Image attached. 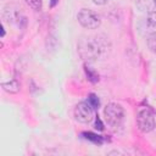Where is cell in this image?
I'll use <instances>...</instances> for the list:
<instances>
[{"label":"cell","mask_w":156,"mask_h":156,"mask_svg":"<svg viewBox=\"0 0 156 156\" xmlns=\"http://www.w3.org/2000/svg\"><path fill=\"white\" fill-rule=\"evenodd\" d=\"M93 2L96 5H105L107 2V0H93Z\"/></svg>","instance_id":"cell-15"},{"label":"cell","mask_w":156,"mask_h":156,"mask_svg":"<svg viewBox=\"0 0 156 156\" xmlns=\"http://www.w3.org/2000/svg\"><path fill=\"white\" fill-rule=\"evenodd\" d=\"M4 18L20 28H24L27 26V17L23 13L22 9L17 5H7L4 10Z\"/></svg>","instance_id":"cell-4"},{"label":"cell","mask_w":156,"mask_h":156,"mask_svg":"<svg viewBox=\"0 0 156 156\" xmlns=\"http://www.w3.org/2000/svg\"><path fill=\"white\" fill-rule=\"evenodd\" d=\"M95 129H98V130H104V124H102L101 119L99 118V116H98L96 119H95Z\"/></svg>","instance_id":"cell-14"},{"label":"cell","mask_w":156,"mask_h":156,"mask_svg":"<svg viewBox=\"0 0 156 156\" xmlns=\"http://www.w3.org/2000/svg\"><path fill=\"white\" fill-rule=\"evenodd\" d=\"M146 22L150 27L152 28H156V11H151L149 12L147 15V18H146Z\"/></svg>","instance_id":"cell-12"},{"label":"cell","mask_w":156,"mask_h":156,"mask_svg":"<svg viewBox=\"0 0 156 156\" xmlns=\"http://www.w3.org/2000/svg\"><path fill=\"white\" fill-rule=\"evenodd\" d=\"M88 102L91 105V107H93L94 110H98L99 106H100V101H99V99H98V96H96L95 94H89V96H88Z\"/></svg>","instance_id":"cell-11"},{"label":"cell","mask_w":156,"mask_h":156,"mask_svg":"<svg viewBox=\"0 0 156 156\" xmlns=\"http://www.w3.org/2000/svg\"><path fill=\"white\" fill-rule=\"evenodd\" d=\"M110 49L108 41L102 37H87L78 43V51L82 58L96 61L102 58Z\"/></svg>","instance_id":"cell-1"},{"label":"cell","mask_w":156,"mask_h":156,"mask_svg":"<svg viewBox=\"0 0 156 156\" xmlns=\"http://www.w3.org/2000/svg\"><path fill=\"white\" fill-rule=\"evenodd\" d=\"M20 88H21V85H20V83H18L17 79H10L9 82L2 83V89L5 91H7V93H11V94L18 93L20 91Z\"/></svg>","instance_id":"cell-7"},{"label":"cell","mask_w":156,"mask_h":156,"mask_svg":"<svg viewBox=\"0 0 156 156\" xmlns=\"http://www.w3.org/2000/svg\"><path fill=\"white\" fill-rule=\"evenodd\" d=\"M74 117L80 123H90L94 119V108L89 102H79L74 108Z\"/></svg>","instance_id":"cell-6"},{"label":"cell","mask_w":156,"mask_h":156,"mask_svg":"<svg viewBox=\"0 0 156 156\" xmlns=\"http://www.w3.org/2000/svg\"><path fill=\"white\" fill-rule=\"evenodd\" d=\"M84 135H85V138H87L88 140H90V141H93V143H95V144H99V145L102 144V138H101L100 135H98V134H94V133L88 132V133H84Z\"/></svg>","instance_id":"cell-10"},{"label":"cell","mask_w":156,"mask_h":156,"mask_svg":"<svg viewBox=\"0 0 156 156\" xmlns=\"http://www.w3.org/2000/svg\"><path fill=\"white\" fill-rule=\"evenodd\" d=\"M85 72H87V76L89 77V79H90L91 82H94V83H95V82H98V80H99V76H98L96 73L91 72V71H90V68H89V67H87V66H85Z\"/></svg>","instance_id":"cell-13"},{"label":"cell","mask_w":156,"mask_h":156,"mask_svg":"<svg viewBox=\"0 0 156 156\" xmlns=\"http://www.w3.org/2000/svg\"><path fill=\"white\" fill-rule=\"evenodd\" d=\"M146 43H147L149 50L152 54H156V32H152V33L149 34V37L146 39Z\"/></svg>","instance_id":"cell-8"},{"label":"cell","mask_w":156,"mask_h":156,"mask_svg":"<svg viewBox=\"0 0 156 156\" xmlns=\"http://www.w3.org/2000/svg\"><path fill=\"white\" fill-rule=\"evenodd\" d=\"M24 1L30 9L35 10V11H39L43 7V0H24Z\"/></svg>","instance_id":"cell-9"},{"label":"cell","mask_w":156,"mask_h":156,"mask_svg":"<svg viewBox=\"0 0 156 156\" xmlns=\"http://www.w3.org/2000/svg\"><path fill=\"white\" fill-rule=\"evenodd\" d=\"M154 4H155V6H156V0H154Z\"/></svg>","instance_id":"cell-16"},{"label":"cell","mask_w":156,"mask_h":156,"mask_svg":"<svg viewBox=\"0 0 156 156\" xmlns=\"http://www.w3.org/2000/svg\"><path fill=\"white\" fill-rule=\"evenodd\" d=\"M136 124H138V128L144 133H149L154 130L156 126L154 110H151L150 107H144L139 110L136 115Z\"/></svg>","instance_id":"cell-3"},{"label":"cell","mask_w":156,"mask_h":156,"mask_svg":"<svg viewBox=\"0 0 156 156\" xmlns=\"http://www.w3.org/2000/svg\"><path fill=\"white\" fill-rule=\"evenodd\" d=\"M77 20L87 29H96L101 24L100 16L90 9H82L77 15Z\"/></svg>","instance_id":"cell-5"},{"label":"cell","mask_w":156,"mask_h":156,"mask_svg":"<svg viewBox=\"0 0 156 156\" xmlns=\"http://www.w3.org/2000/svg\"><path fill=\"white\" fill-rule=\"evenodd\" d=\"M104 117L107 124L112 128H117L121 126L124 118V110L119 104L110 102L104 108Z\"/></svg>","instance_id":"cell-2"}]
</instances>
